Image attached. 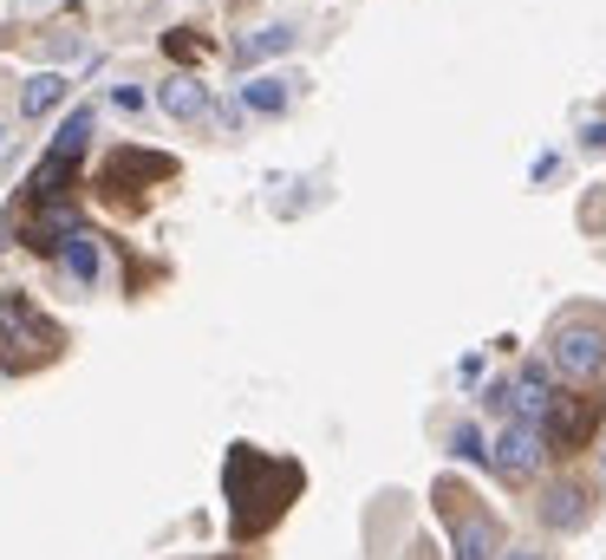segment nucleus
I'll return each mask as SVG.
<instances>
[{
  "instance_id": "1",
  "label": "nucleus",
  "mask_w": 606,
  "mask_h": 560,
  "mask_svg": "<svg viewBox=\"0 0 606 560\" xmlns=\"http://www.w3.org/2000/svg\"><path fill=\"white\" fill-rule=\"evenodd\" d=\"M222 489H228V528H235L242 542H255V535H268V528L287 515V502L300 496V470L261 457L255 444H235L228 463H222Z\"/></svg>"
},
{
  "instance_id": "2",
  "label": "nucleus",
  "mask_w": 606,
  "mask_h": 560,
  "mask_svg": "<svg viewBox=\"0 0 606 560\" xmlns=\"http://www.w3.org/2000/svg\"><path fill=\"white\" fill-rule=\"evenodd\" d=\"M0 346H7V372H26L39 359H52L65 346V333L26 300V294H0Z\"/></svg>"
},
{
  "instance_id": "3",
  "label": "nucleus",
  "mask_w": 606,
  "mask_h": 560,
  "mask_svg": "<svg viewBox=\"0 0 606 560\" xmlns=\"http://www.w3.org/2000/svg\"><path fill=\"white\" fill-rule=\"evenodd\" d=\"M437 509H444V522H450V555L457 560H503V528H496V515L490 509H477V496L470 489H437Z\"/></svg>"
},
{
  "instance_id": "4",
  "label": "nucleus",
  "mask_w": 606,
  "mask_h": 560,
  "mask_svg": "<svg viewBox=\"0 0 606 560\" xmlns=\"http://www.w3.org/2000/svg\"><path fill=\"white\" fill-rule=\"evenodd\" d=\"M548 359H555V372H568L574 385H594L606 372V326L601 320H555L548 326Z\"/></svg>"
},
{
  "instance_id": "5",
  "label": "nucleus",
  "mask_w": 606,
  "mask_h": 560,
  "mask_svg": "<svg viewBox=\"0 0 606 560\" xmlns=\"http://www.w3.org/2000/svg\"><path fill=\"white\" fill-rule=\"evenodd\" d=\"M490 457H496V470H503L509 483H529V476L542 470V457H548V437H542L535 424H503L496 444H490Z\"/></svg>"
},
{
  "instance_id": "6",
  "label": "nucleus",
  "mask_w": 606,
  "mask_h": 560,
  "mask_svg": "<svg viewBox=\"0 0 606 560\" xmlns=\"http://www.w3.org/2000/svg\"><path fill=\"white\" fill-rule=\"evenodd\" d=\"M548 411H555V385H548V365H522L516 378H509V418L516 424H548Z\"/></svg>"
},
{
  "instance_id": "7",
  "label": "nucleus",
  "mask_w": 606,
  "mask_h": 560,
  "mask_svg": "<svg viewBox=\"0 0 606 560\" xmlns=\"http://www.w3.org/2000/svg\"><path fill=\"white\" fill-rule=\"evenodd\" d=\"M72 235H78V202H39L26 215V248L33 254H59Z\"/></svg>"
},
{
  "instance_id": "8",
  "label": "nucleus",
  "mask_w": 606,
  "mask_h": 560,
  "mask_svg": "<svg viewBox=\"0 0 606 560\" xmlns=\"http://www.w3.org/2000/svg\"><path fill=\"white\" fill-rule=\"evenodd\" d=\"M542 522H548L555 535L588 528V522H594V496H588V483H548V489H542Z\"/></svg>"
},
{
  "instance_id": "9",
  "label": "nucleus",
  "mask_w": 606,
  "mask_h": 560,
  "mask_svg": "<svg viewBox=\"0 0 606 560\" xmlns=\"http://www.w3.org/2000/svg\"><path fill=\"white\" fill-rule=\"evenodd\" d=\"M594 424H601V398H555V411H548L542 437H555V450H574Z\"/></svg>"
},
{
  "instance_id": "10",
  "label": "nucleus",
  "mask_w": 606,
  "mask_h": 560,
  "mask_svg": "<svg viewBox=\"0 0 606 560\" xmlns=\"http://www.w3.org/2000/svg\"><path fill=\"white\" fill-rule=\"evenodd\" d=\"M65 98H72V78H65V72H33L26 91H20V117H46V111H59Z\"/></svg>"
},
{
  "instance_id": "11",
  "label": "nucleus",
  "mask_w": 606,
  "mask_h": 560,
  "mask_svg": "<svg viewBox=\"0 0 606 560\" xmlns=\"http://www.w3.org/2000/svg\"><path fill=\"white\" fill-rule=\"evenodd\" d=\"M157 104H163L176 124H202V117H209V91H202L196 78H170V85L157 91Z\"/></svg>"
},
{
  "instance_id": "12",
  "label": "nucleus",
  "mask_w": 606,
  "mask_h": 560,
  "mask_svg": "<svg viewBox=\"0 0 606 560\" xmlns=\"http://www.w3.org/2000/svg\"><path fill=\"white\" fill-rule=\"evenodd\" d=\"M59 267H65V281H78V287H91L98 281V267H104V254H98V235H72L65 248H59Z\"/></svg>"
},
{
  "instance_id": "13",
  "label": "nucleus",
  "mask_w": 606,
  "mask_h": 560,
  "mask_svg": "<svg viewBox=\"0 0 606 560\" xmlns=\"http://www.w3.org/2000/svg\"><path fill=\"white\" fill-rule=\"evenodd\" d=\"M294 46V26H255L248 39H235V65H261V59H274V52H287Z\"/></svg>"
},
{
  "instance_id": "14",
  "label": "nucleus",
  "mask_w": 606,
  "mask_h": 560,
  "mask_svg": "<svg viewBox=\"0 0 606 560\" xmlns=\"http://www.w3.org/2000/svg\"><path fill=\"white\" fill-rule=\"evenodd\" d=\"M287 104H294V85H287V78H274V72H268V78H248V85H242V111L281 117Z\"/></svg>"
},
{
  "instance_id": "15",
  "label": "nucleus",
  "mask_w": 606,
  "mask_h": 560,
  "mask_svg": "<svg viewBox=\"0 0 606 560\" xmlns=\"http://www.w3.org/2000/svg\"><path fill=\"white\" fill-rule=\"evenodd\" d=\"M85 144H91V104H78V111L59 124V137H52V150H46V157H59V163H78V157H85Z\"/></svg>"
},
{
  "instance_id": "16",
  "label": "nucleus",
  "mask_w": 606,
  "mask_h": 560,
  "mask_svg": "<svg viewBox=\"0 0 606 560\" xmlns=\"http://www.w3.org/2000/svg\"><path fill=\"white\" fill-rule=\"evenodd\" d=\"M450 457H457V463H490L483 431H477V424H457V431H450Z\"/></svg>"
},
{
  "instance_id": "17",
  "label": "nucleus",
  "mask_w": 606,
  "mask_h": 560,
  "mask_svg": "<svg viewBox=\"0 0 606 560\" xmlns=\"http://www.w3.org/2000/svg\"><path fill=\"white\" fill-rule=\"evenodd\" d=\"M111 104H118V111H144V91H137V85H118Z\"/></svg>"
},
{
  "instance_id": "18",
  "label": "nucleus",
  "mask_w": 606,
  "mask_h": 560,
  "mask_svg": "<svg viewBox=\"0 0 606 560\" xmlns=\"http://www.w3.org/2000/svg\"><path fill=\"white\" fill-rule=\"evenodd\" d=\"M483 405H490V411H509V378H496V385L483 391Z\"/></svg>"
},
{
  "instance_id": "19",
  "label": "nucleus",
  "mask_w": 606,
  "mask_h": 560,
  "mask_svg": "<svg viewBox=\"0 0 606 560\" xmlns=\"http://www.w3.org/2000/svg\"><path fill=\"white\" fill-rule=\"evenodd\" d=\"M581 144H588V150H606V124H588V130H581Z\"/></svg>"
},
{
  "instance_id": "20",
  "label": "nucleus",
  "mask_w": 606,
  "mask_h": 560,
  "mask_svg": "<svg viewBox=\"0 0 606 560\" xmlns=\"http://www.w3.org/2000/svg\"><path fill=\"white\" fill-rule=\"evenodd\" d=\"M503 560H542V555H535V548H509Z\"/></svg>"
},
{
  "instance_id": "21",
  "label": "nucleus",
  "mask_w": 606,
  "mask_h": 560,
  "mask_svg": "<svg viewBox=\"0 0 606 560\" xmlns=\"http://www.w3.org/2000/svg\"><path fill=\"white\" fill-rule=\"evenodd\" d=\"M601 463H606V444H601Z\"/></svg>"
}]
</instances>
